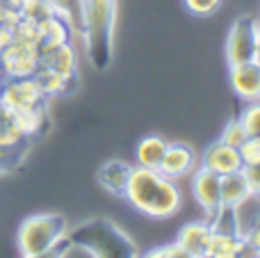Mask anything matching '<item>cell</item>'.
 Returning <instances> with one entry per match:
<instances>
[{"label": "cell", "instance_id": "cell-14", "mask_svg": "<svg viewBox=\"0 0 260 258\" xmlns=\"http://www.w3.org/2000/svg\"><path fill=\"white\" fill-rule=\"evenodd\" d=\"M233 213V222H235V231L242 240H247L253 231L260 227V195L249 192L242 201L231 208Z\"/></svg>", "mask_w": 260, "mask_h": 258}, {"label": "cell", "instance_id": "cell-13", "mask_svg": "<svg viewBox=\"0 0 260 258\" xmlns=\"http://www.w3.org/2000/svg\"><path fill=\"white\" fill-rule=\"evenodd\" d=\"M212 238V227L210 222H189L178 231V242L185 249L187 258H206L208 256V245Z\"/></svg>", "mask_w": 260, "mask_h": 258}, {"label": "cell", "instance_id": "cell-26", "mask_svg": "<svg viewBox=\"0 0 260 258\" xmlns=\"http://www.w3.org/2000/svg\"><path fill=\"white\" fill-rule=\"evenodd\" d=\"M144 256H148V258H187L185 249L178 242H167V245L153 247V249H148Z\"/></svg>", "mask_w": 260, "mask_h": 258}, {"label": "cell", "instance_id": "cell-22", "mask_svg": "<svg viewBox=\"0 0 260 258\" xmlns=\"http://www.w3.org/2000/svg\"><path fill=\"white\" fill-rule=\"evenodd\" d=\"M18 12H21V16H25V18L41 21L44 16H48V14L55 12V5L50 3V0H23Z\"/></svg>", "mask_w": 260, "mask_h": 258}, {"label": "cell", "instance_id": "cell-28", "mask_svg": "<svg viewBox=\"0 0 260 258\" xmlns=\"http://www.w3.org/2000/svg\"><path fill=\"white\" fill-rule=\"evenodd\" d=\"M247 251H251L253 256H260V227L247 238Z\"/></svg>", "mask_w": 260, "mask_h": 258}, {"label": "cell", "instance_id": "cell-11", "mask_svg": "<svg viewBox=\"0 0 260 258\" xmlns=\"http://www.w3.org/2000/svg\"><path fill=\"white\" fill-rule=\"evenodd\" d=\"M37 30H39V50L41 53L53 50L64 44H71L73 25L59 12H53V14H48V16H44L41 21H37Z\"/></svg>", "mask_w": 260, "mask_h": 258}, {"label": "cell", "instance_id": "cell-10", "mask_svg": "<svg viewBox=\"0 0 260 258\" xmlns=\"http://www.w3.org/2000/svg\"><path fill=\"white\" fill-rule=\"evenodd\" d=\"M197 165H199L197 153L192 151V146L180 144V142H176V144L169 142L167 149H165V155H162V163H160V167H157V172L165 174L167 178L178 181V178L192 174Z\"/></svg>", "mask_w": 260, "mask_h": 258}, {"label": "cell", "instance_id": "cell-23", "mask_svg": "<svg viewBox=\"0 0 260 258\" xmlns=\"http://www.w3.org/2000/svg\"><path fill=\"white\" fill-rule=\"evenodd\" d=\"M247 137H249V135H247V131H244V126H242V121H240V117H235V119H231V121L224 126V131H221V137H219V140L224 142V144L235 146V149H238V146L242 144Z\"/></svg>", "mask_w": 260, "mask_h": 258}, {"label": "cell", "instance_id": "cell-8", "mask_svg": "<svg viewBox=\"0 0 260 258\" xmlns=\"http://www.w3.org/2000/svg\"><path fill=\"white\" fill-rule=\"evenodd\" d=\"M219 178L221 176H217L215 172L201 167V165H199V167H194V174H192V195H194V199L199 201V206L203 208L208 222H212V219L219 215V210L224 208V206H221Z\"/></svg>", "mask_w": 260, "mask_h": 258}, {"label": "cell", "instance_id": "cell-9", "mask_svg": "<svg viewBox=\"0 0 260 258\" xmlns=\"http://www.w3.org/2000/svg\"><path fill=\"white\" fill-rule=\"evenodd\" d=\"M229 80L233 91L244 101V103H253L260 101V62H242V64H231L229 67Z\"/></svg>", "mask_w": 260, "mask_h": 258}, {"label": "cell", "instance_id": "cell-15", "mask_svg": "<svg viewBox=\"0 0 260 258\" xmlns=\"http://www.w3.org/2000/svg\"><path fill=\"white\" fill-rule=\"evenodd\" d=\"M41 67H48L53 71L62 73L67 78H73L78 80V55L73 50L71 44H64V46H57L53 50H46L41 53Z\"/></svg>", "mask_w": 260, "mask_h": 258}, {"label": "cell", "instance_id": "cell-16", "mask_svg": "<svg viewBox=\"0 0 260 258\" xmlns=\"http://www.w3.org/2000/svg\"><path fill=\"white\" fill-rule=\"evenodd\" d=\"M130 172H133V165L123 163V160H108L99 172V183L110 192V195L123 197Z\"/></svg>", "mask_w": 260, "mask_h": 258}, {"label": "cell", "instance_id": "cell-4", "mask_svg": "<svg viewBox=\"0 0 260 258\" xmlns=\"http://www.w3.org/2000/svg\"><path fill=\"white\" fill-rule=\"evenodd\" d=\"M67 219L57 213H39L30 215L21 222L16 233L18 254L25 258L50 256L53 249L67 236Z\"/></svg>", "mask_w": 260, "mask_h": 258}, {"label": "cell", "instance_id": "cell-20", "mask_svg": "<svg viewBox=\"0 0 260 258\" xmlns=\"http://www.w3.org/2000/svg\"><path fill=\"white\" fill-rule=\"evenodd\" d=\"M219 190H221V206H224V208H233L238 201H242L244 197L249 195V185H247V178H244L242 169L221 176Z\"/></svg>", "mask_w": 260, "mask_h": 258}, {"label": "cell", "instance_id": "cell-29", "mask_svg": "<svg viewBox=\"0 0 260 258\" xmlns=\"http://www.w3.org/2000/svg\"><path fill=\"white\" fill-rule=\"evenodd\" d=\"M50 3L55 5V12H59L64 18H67V7H69V0H50ZM69 21V18H67Z\"/></svg>", "mask_w": 260, "mask_h": 258}, {"label": "cell", "instance_id": "cell-12", "mask_svg": "<svg viewBox=\"0 0 260 258\" xmlns=\"http://www.w3.org/2000/svg\"><path fill=\"white\" fill-rule=\"evenodd\" d=\"M201 167L215 172L217 176H226V174H233L242 169V160H240V153L235 146L224 144L221 140L212 142L201 155Z\"/></svg>", "mask_w": 260, "mask_h": 258}, {"label": "cell", "instance_id": "cell-5", "mask_svg": "<svg viewBox=\"0 0 260 258\" xmlns=\"http://www.w3.org/2000/svg\"><path fill=\"white\" fill-rule=\"evenodd\" d=\"M260 55V18L256 16H238L229 30L226 39V62L242 64L253 62Z\"/></svg>", "mask_w": 260, "mask_h": 258}, {"label": "cell", "instance_id": "cell-6", "mask_svg": "<svg viewBox=\"0 0 260 258\" xmlns=\"http://www.w3.org/2000/svg\"><path fill=\"white\" fill-rule=\"evenodd\" d=\"M44 103H46V94L41 91L35 76L7 78L3 82V87H0V110L7 114L44 108Z\"/></svg>", "mask_w": 260, "mask_h": 258}, {"label": "cell", "instance_id": "cell-1", "mask_svg": "<svg viewBox=\"0 0 260 258\" xmlns=\"http://www.w3.org/2000/svg\"><path fill=\"white\" fill-rule=\"evenodd\" d=\"M123 199H128V204L137 213L153 219L171 217L183 204L180 187L174 178H167L157 169L139 167V165L130 172Z\"/></svg>", "mask_w": 260, "mask_h": 258}, {"label": "cell", "instance_id": "cell-2", "mask_svg": "<svg viewBox=\"0 0 260 258\" xmlns=\"http://www.w3.org/2000/svg\"><path fill=\"white\" fill-rule=\"evenodd\" d=\"M117 0H80V32L91 64L105 71L112 62Z\"/></svg>", "mask_w": 260, "mask_h": 258}, {"label": "cell", "instance_id": "cell-25", "mask_svg": "<svg viewBox=\"0 0 260 258\" xmlns=\"http://www.w3.org/2000/svg\"><path fill=\"white\" fill-rule=\"evenodd\" d=\"M183 5L194 16H210L221 7V0H183Z\"/></svg>", "mask_w": 260, "mask_h": 258}, {"label": "cell", "instance_id": "cell-17", "mask_svg": "<svg viewBox=\"0 0 260 258\" xmlns=\"http://www.w3.org/2000/svg\"><path fill=\"white\" fill-rule=\"evenodd\" d=\"M247 251V240L238 233H219L212 231L210 245H208V256L210 258H235Z\"/></svg>", "mask_w": 260, "mask_h": 258}, {"label": "cell", "instance_id": "cell-27", "mask_svg": "<svg viewBox=\"0 0 260 258\" xmlns=\"http://www.w3.org/2000/svg\"><path fill=\"white\" fill-rule=\"evenodd\" d=\"M242 174H244V178H247L249 192L260 195V163L251 165V167H242Z\"/></svg>", "mask_w": 260, "mask_h": 258}, {"label": "cell", "instance_id": "cell-24", "mask_svg": "<svg viewBox=\"0 0 260 258\" xmlns=\"http://www.w3.org/2000/svg\"><path fill=\"white\" fill-rule=\"evenodd\" d=\"M242 167H251V165L260 163V137H247L242 144L238 146Z\"/></svg>", "mask_w": 260, "mask_h": 258}, {"label": "cell", "instance_id": "cell-21", "mask_svg": "<svg viewBox=\"0 0 260 258\" xmlns=\"http://www.w3.org/2000/svg\"><path fill=\"white\" fill-rule=\"evenodd\" d=\"M240 121L249 137H260V101L247 103V108L240 112Z\"/></svg>", "mask_w": 260, "mask_h": 258}, {"label": "cell", "instance_id": "cell-7", "mask_svg": "<svg viewBox=\"0 0 260 258\" xmlns=\"http://www.w3.org/2000/svg\"><path fill=\"white\" fill-rule=\"evenodd\" d=\"M41 62V50L37 44H25V41L12 39L3 50H0V67L3 76L7 78H27L35 76Z\"/></svg>", "mask_w": 260, "mask_h": 258}, {"label": "cell", "instance_id": "cell-3", "mask_svg": "<svg viewBox=\"0 0 260 258\" xmlns=\"http://www.w3.org/2000/svg\"><path fill=\"white\" fill-rule=\"evenodd\" d=\"M67 240L82 247L89 258H133L137 256V247L128 238L123 229H119L114 222L105 217H96L89 222L76 227L73 231H67Z\"/></svg>", "mask_w": 260, "mask_h": 258}, {"label": "cell", "instance_id": "cell-18", "mask_svg": "<svg viewBox=\"0 0 260 258\" xmlns=\"http://www.w3.org/2000/svg\"><path fill=\"white\" fill-rule=\"evenodd\" d=\"M35 80L39 82V87H41V91L46 94V99H50V96L69 94V91L76 89V82H78V80H73V78L62 76V73L53 71V69H48V67H41V64H39V69H37V73H35Z\"/></svg>", "mask_w": 260, "mask_h": 258}, {"label": "cell", "instance_id": "cell-19", "mask_svg": "<svg viewBox=\"0 0 260 258\" xmlns=\"http://www.w3.org/2000/svg\"><path fill=\"white\" fill-rule=\"evenodd\" d=\"M169 142L160 135H146L142 142L137 144V165L139 167H148V169H157L162 163V155Z\"/></svg>", "mask_w": 260, "mask_h": 258}]
</instances>
